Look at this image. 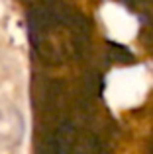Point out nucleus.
Returning <instances> with one entry per match:
<instances>
[{"mask_svg": "<svg viewBox=\"0 0 153 154\" xmlns=\"http://www.w3.org/2000/svg\"><path fill=\"white\" fill-rule=\"evenodd\" d=\"M55 154H100V143L73 125H65L55 133Z\"/></svg>", "mask_w": 153, "mask_h": 154, "instance_id": "nucleus-2", "label": "nucleus"}, {"mask_svg": "<svg viewBox=\"0 0 153 154\" xmlns=\"http://www.w3.org/2000/svg\"><path fill=\"white\" fill-rule=\"evenodd\" d=\"M20 133H22V123H20V117L14 113L12 119H8L6 111H0V139L16 143L20 139Z\"/></svg>", "mask_w": 153, "mask_h": 154, "instance_id": "nucleus-3", "label": "nucleus"}, {"mask_svg": "<svg viewBox=\"0 0 153 154\" xmlns=\"http://www.w3.org/2000/svg\"><path fill=\"white\" fill-rule=\"evenodd\" d=\"M30 39L45 63H67L83 53L88 41V23L73 8L59 2L39 4L30 12Z\"/></svg>", "mask_w": 153, "mask_h": 154, "instance_id": "nucleus-1", "label": "nucleus"}]
</instances>
